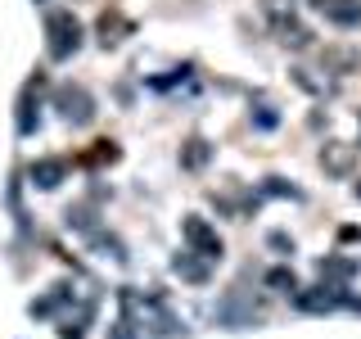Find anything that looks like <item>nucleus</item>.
Listing matches in <instances>:
<instances>
[{
    "label": "nucleus",
    "mask_w": 361,
    "mask_h": 339,
    "mask_svg": "<svg viewBox=\"0 0 361 339\" xmlns=\"http://www.w3.org/2000/svg\"><path fill=\"white\" fill-rule=\"evenodd\" d=\"M77 50H82V23L73 18V9H50L45 14V54L54 64H63Z\"/></svg>",
    "instance_id": "f257e3e1"
},
{
    "label": "nucleus",
    "mask_w": 361,
    "mask_h": 339,
    "mask_svg": "<svg viewBox=\"0 0 361 339\" xmlns=\"http://www.w3.org/2000/svg\"><path fill=\"white\" fill-rule=\"evenodd\" d=\"M180 235H185V244L195 249L199 258H208V263H221L226 244H221L217 226H208V222H203V218H185V222H180Z\"/></svg>",
    "instance_id": "f03ea898"
},
{
    "label": "nucleus",
    "mask_w": 361,
    "mask_h": 339,
    "mask_svg": "<svg viewBox=\"0 0 361 339\" xmlns=\"http://www.w3.org/2000/svg\"><path fill=\"white\" fill-rule=\"evenodd\" d=\"M54 105H59V113H63V122H73V127H86L90 118H95V100L86 95V86H59L54 90Z\"/></svg>",
    "instance_id": "7ed1b4c3"
},
{
    "label": "nucleus",
    "mask_w": 361,
    "mask_h": 339,
    "mask_svg": "<svg viewBox=\"0 0 361 339\" xmlns=\"http://www.w3.org/2000/svg\"><path fill=\"white\" fill-rule=\"evenodd\" d=\"M316 158H321V167L330 177H353L357 172V145H348V141H325Z\"/></svg>",
    "instance_id": "20e7f679"
},
{
    "label": "nucleus",
    "mask_w": 361,
    "mask_h": 339,
    "mask_svg": "<svg viewBox=\"0 0 361 339\" xmlns=\"http://www.w3.org/2000/svg\"><path fill=\"white\" fill-rule=\"evenodd\" d=\"M293 303L302 312H334L338 303H348L343 285H316V290H293Z\"/></svg>",
    "instance_id": "39448f33"
},
{
    "label": "nucleus",
    "mask_w": 361,
    "mask_h": 339,
    "mask_svg": "<svg viewBox=\"0 0 361 339\" xmlns=\"http://www.w3.org/2000/svg\"><path fill=\"white\" fill-rule=\"evenodd\" d=\"M307 5L334 28H361V0H307Z\"/></svg>",
    "instance_id": "423d86ee"
},
{
    "label": "nucleus",
    "mask_w": 361,
    "mask_h": 339,
    "mask_svg": "<svg viewBox=\"0 0 361 339\" xmlns=\"http://www.w3.org/2000/svg\"><path fill=\"white\" fill-rule=\"evenodd\" d=\"M271 32H276V41L285 45V50H312V45H316V32L307 28V23H298V14L271 23Z\"/></svg>",
    "instance_id": "0eeeda50"
},
{
    "label": "nucleus",
    "mask_w": 361,
    "mask_h": 339,
    "mask_svg": "<svg viewBox=\"0 0 361 339\" xmlns=\"http://www.w3.org/2000/svg\"><path fill=\"white\" fill-rule=\"evenodd\" d=\"M27 177H32V186H41V190H54V186H63V177H68V163H63V158H37V163L27 167Z\"/></svg>",
    "instance_id": "6e6552de"
},
{
    "label": "nucleus",
    "mask_w": 361,
    "mask_h": 339,
    "mask_svg": "<svg viewBox=\"0 0 361 339\" xmlns=\"http://www.w3.org/2000/svg\"><path fill=\"white\" fill-rule=\"evenodd\" d=\"M321 64H325V73H353V68H361V50H353V45H325Z\"/></svg>",
    "instance_id": "1a4fd4ad"
},
{
    "label": "nucleus",
    "mask_w": 361,
    "mask_h": 339,
    "mask_svg": "<svg viewBox=\"0 0 361 339\" xmlns=\"http://www.w3.org/2000/svg\"><path fill=\"white\" fill-rule=\"evenodd\" d=\"M127 37H131V18H122L118 9L99 14V45H104V50H109V45H122Z\"/></svg>",
    "instance_id": "9d476101"
},
{
    "label": "nucleus",
    "mask_w": 361,
    "mask_h": 339,
    "mask_svg": "<svg viewBox=\"0 0 361 339\" xmlns=\"http://www.w3.org/2000/svg\"><path fill=\"white\" fill-rule=\"evenodd\" d=\"M208 258H199L195 254V249H185V254H176L172 258V271H176V276H185V280H199V285H203V280H208Z\"/></svg>",
    "instance_id": "9b49d317"
},
{
    "label": "nucleus",
    "mask_w": 361,
    "mask_h": 339,
    "mask_svg": "<svg viewBox=\"0 0 361 339\" xmlns=\"http://www.w3.org/2000/svg\"><path fill=\"white\" fill-rule=\"evenodd\" d=\"M293 82L307 90V95H316V100L334 95V82H330V77H316V68H293Z\"/></svg>",
    "instance_id": "f8f14e48"
},
{
    "label": "nucleus",
    "mask_w": 361,
    "mask_h": 339,
    "mask_svg": "<svg viewBox=\"0 0 361 339\" xmlns=\"http://www.w3.org/2000/svg\"><path fill=\"white\" fill-rule=\"evenodd\" d=\"M208 154H212V145L203 141V136H195V141H185V150H180V167H185V172H199V167L208 163Z\"/></svg>",
    "instance_id": "ddd939ff"
},
{
    "label": "nucleus",
    "mask_w": 361,
    "mask_h": 339,
    "mask_svg": "<svg viewBox=\"0 0 361 339\" xmlns=\"http://www.w3.org/2000/svg\"><path fill=\"white\" fill-rule=\"evenodd\" d=\"M267 290H276V294H293V290H298V276H293L289 267H271V271H267Z\"/></svg>",
    "instance_id": "4468645a"
},
{
    "label": "nucleus",
    "mask_w": 361,
    "mask_h": 339,
    "mask_svg": "<svg viewBox=\"0 0 361 339\" xmlns=\"http://www.w3.org/2000/svg\"><path fill=\"white\" fill-rule=\"evenodd\" d=\"M257 5H262L267 23H280V18H293V14H298V0H257Z\"/></svg>",
    "instance_id": "2eb2a0df"
},
{
    "label": "nucleus",
    "mask_w": 361,
    "mask_h": 339,
    "mask_svg": "<svg viewBox=\"0 0 361 339\" xmlns=\"http://www.w3.org/2000/svg\"><path fill=\"white\" fill-rule=\"evenodd\" d=\"M321 276H353V263H348V258H325Z\"/></svg>",
    "instance_id": "dca6fc26"
},
{
    "label": "nucleus",
    "mask_w": 361,
    "mask_h": 339,
    "mask_svg": "<svg viewBox=\"0 0 361 339\" xmlns=\"http://www.w3.org/2000/svg\"><path fill=\"white\" fill-rule=\"evenodd\" d=\"M271 249H285V254H293V240H289V235H280V231H276V235H271Z\"/></svg>",
    "instance_id": "f3484780"
},
{
    "label": "nucleus",
    "mask_w": 361,
    "mask_h": 339,
    "mask_svg": "<svg viewBox=\"0 0 361 339\" xmlns=\"http://www.w3.org/2000/svg\"><path fill=\"white\" fill-rule=\"evenodd\" d=\"M353 195H357V199H361V177H357V186H353Z\"/></svg>",
    "instance_id": "a211bd4d"
},
{
    "label": "nucleus",
    "mask_w": 361,
    "mask_h": 339,
    "mask_svg": "<svg viewBox=\"0 0 361 339\" xmlns=\"http://www.w3.org/2000/svg\"><path fill=\"white\" fill-rule=\"evenodd\" d=\"M357 127H361V113H357Z\"/></svg>",
    "instance_id": "6ab92c4d"
}]
</instances>
